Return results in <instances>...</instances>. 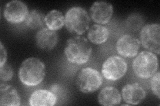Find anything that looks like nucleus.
<instances>
[{
    "mask_svg": "<svg viewBox=\"0 0 160 106\" xmlns=\"http://www.w3.org/2000/svg\"><path fill=\"white\" fill-rule=\"evenodd\" d=\"M46 67L42 60L37 57L25 59L20 65L18 77L22 84L29 87L37 86L46 77Z\"/></svg>",
    "mask_w": 160,
    "mask_h": 106,
    "instance_id": "obj_1",
    "label": "nucleus"
},
{
    "mask_svg": "<svg viewBox=\"0 0 160 106\" xmlns=\"http://www.w3.org/2000/svg\"><path fill=\"white\" fill-rule=\"evenodd\" d=\"M92 47L88 39L81 35L69 39L64 48V54L69 62L81 65L88 62Z\"/></svg>",
    "mask_w": 160,
    "mask_h": 106,
    "instance_id": "obj_2",
    "label": "nucleus"
},
{
    "mask_svg": "<svg viewBox=\"0 0 160 106\" xmlns=\"http://www.w3.org/2000/svg\"><path fill=\"white\" fill-rule=\"evenodd\" d=\"M89 14L86 9L80 6L69 8L65 15V27L71 33L82 35L89 29Z\"/></svg>",
    "mask_w": 160,
    "mask_h": 106,
    "instance_id": "obj_3",
    "label": "nucleus"
},
{
    "mask_svg": "<svg viewBox=\"0 0 160 106\" xmlns=\"http://www.w3.org/2000/svg\"><path fill=\"white\" fill-rule=\"evenodd\" d=\"M132 68L138 78H151L158 71L159 61L157 55L147 50L141 51L133 60Z\"/></svg>",
    "mask_w": 160,
    "mask_h": 106,
    "instance_id": "obj_4",
    "label": "nucleus"
},
{
    "mask_svg": "<svg viewBox=\"0 0 160 106\" xmlns=\"http://www.w3.org/2000/svg\"><path fill=\"white\" fill-rule=\"evenodd\" d=\"M103 83V76L98 70L91 67L81 69L77 74L75 84L80 92L90 94L96 92Z\"/></svg>",
    "mask_w": 160,
    "mask_h": 106,
    "instance_id": "obj_5",
    "label": "nucleus"
},
{
    "mask_svg": "<svg viewBox=\"0 0 160 106\" xmlns=\"http://www.w3.org/2000/svg\"><path fill=\"white\" fill-rule=\"evenodd\" d=\"M139 41L148 51L160 54V25L148 23L143 25L139 33Z\"/></svg>",
    "mask_w": 160,
    "mask_h": 106,
    "instance_id": "obj_6",
    "label": "nucleus"
},
{
    "mask_svg": "<svg viewBox=\"0 0 160 106\" xmlns=\"http://www.w3.org/2000/svg\"><path fill=\"white\" fill-rule=\"evenodd\" d=\"M127 70L128 64L126 60L118 55H112L103 62L102 74L109 81H117L124 76Z\"/></svg>",
    "mask_w": 160,
    "mask_h": 106,
    "instance_id": "obj_7",
    "label": "nucleus"
},
{
    "mask_svg": "<svg viewBox=\"0 0 160 106\" xmlns=\"http://www.w3.org/2000/svg\"><path fill=\"white\" fill-rule=\"evenodd\" d=\"M29 13L27 5L20 0H12L5 5L3 16L10 23L18 24L25 22Z\"/></svg>",
    "mask_w": 160,
    "mask_h": 106,
    "instance_id": "obj_8",
    "label": "nucleus"
},
{
    "mask_svg": "<svg viewBox=\"0 0 160 106\" xmlns=\"http://www.w3.org/2000/svg\"><path fill=\"white\" fill-rule=\"evenodd\" d=\"M141 43L139 39L132 35L126 34L119 37L116 44L118 53L125 58L135 57L139 53Z\"/></svg>",
    "mask_w": 160,
    "mask_h": 106,
    "instance_id": "obj_9",
    "label": "nucleus"
},
{
    "mask_svg": "<svg viewBox=\"0 0 160 106\" xmlns=\"http://www.w3.org/2000/svg\"><path fill=\"white\" fill-rule=\"evenodd\" d=\"M89 14L90 18L97 24H107L113 17V6L105 1L95 2L89 8Z\"/></svg>",
    "mask_w": 160,
    "mask_h": 106,
    "instance_id": "obj_10",
    "label": "nucleus"
},
{
    "mask_svg": "<svg viewBox=\"0 0 160 106\" xmlns=\"http://www.w3.org/2000/svg\"><path fill=\"white\" fill-rule=\"evenodd\" d=\"M58 41V33L48 27L39 29L35 35V43L37 47L45 51L53 50L57 46Z\"/></svg>",
    "mask_w": 160,
    "mask_h": 106,
    "instance_id": "obj_11",
    "label": "nucleus"
},
{
    "mask_svg": "<svg viewBox=\"0 0 160 106\" xmlns=\"http://www.w3.org/2000/svg\"><path fill=\"white\" fill-rule=\"evenodd\" d=\"M121 94L125 102L133 105L139 104L146 97V90L138 82L125 85L122 88Z\"/></svg>",
    "mask_w": 160,
    "mask_h": 106,
    "instance_id": "obj_12",
    "label": "nucleus"
},
{
    "mask_svg": "<svg viewBox=\"0 0 160 106\" xmlns=\"http://www.w3.org/2000/svg\"><path fill=\"white\" fill-rule=\"evenodd\" d=\"M57 95L50 90L39 89L31 94L29 104L32 106H53L56 104Z\"/></svg>",
    "mask_w": 160,
    "mask_h": 106,
    "instance_id": "obj_13",
    "label": "nucleus"
},
{
    "mask_svg": "<svg viewBox=\"0 0 160 106\" xmlns=\"http://www.w3.org/2000/svg\"><path fill=\"white\" fill-rule=\"evenodd\" d=\"M21 97L18 91L13 85L1 83L0 84V105L19 106Z\"/></svg>",
    "mask_w": 160,
    "mask_h": 106,
    "instance_id": "obj_14",
    "label": "nucleus"
},
{
    "mask_svg": "<svg viewBox=\"0 0 160 106\" xmlns=\"http://www.w3.org/2000/svg\"><path fill=\"white\" fill-rule=\"evenodd\" d=\"M122 98V94L118 89L113 86H106L100 90L98 100L102 105L115 106L120 104Z\"/></svg>",
    "mask_w": 160,
    "mask_h": 106,
    "instance_id": "obj_15",
    "label": "nucleus"
},
{
    "mask_svg": "<svg viewBox=\"0 0 160 106\" xmlns=\"http://www.w3.org/2000/svg\"><path fill=\"white\" fill-rule=\"evenodd\" d=\"M109 37V29L103 25L93 24L88 30V39L94 44H101L107 41Z\"/></svg>",
    "mask_w": 160,
    "mask_h": 106,
    "instance_id": "obj_16",
    "label": "nucleus"
},
{
    "mask_svg": "<svg viewBox=\"0 0 160 106\" xmlns=\"http://www.w3.org/2000/svg\"><path fill=\"white\" fill-rule=\"evenodd\" d=\"M45 24L48 29L56 31L64 26L65 16L59 10L52 9L45 16Z\"/></svg>",
    "mask_w": 160,
    "mask_h": 106,
    "instance_id": "obj_17",
    "label": "nucleus"
},
{
    "mask_svg": "<svg viewBox=\"0 0 160 106\" xmlns=\"http://www.w3.org/2000/svg\"><path fill=\"white\" fill-rule=\"evenodd\" d=\"M45 16H46L39 10L36 9H32L29 11L25 23L28 27L32 29H40L44 27V25H46Z\"/></svg>",
    "mask_w": 160,
    "mask_h": 106,
    "instance_id": "obj_18",
    "label": "nucleus"
},
{
    "mask_svg": "<svg viewBox=\"0 0 160 106\" xmlns=\"http://www.w3.org/2000/svg\"><path fill=\"white\" fill-rule=\"evenodd\" d=\"M126 25L130 29L136 31L142 27L143 23V19L141 16L136 13H133L127 18Z\"/></svg>",
    "mask_w": 160,
    "mask_h": 106,
    "instance_id": "obj_19",
    "label": "nucleus"
},
{
    "mask_svg": "<svg viewBox=\"0 0 160 106\" xmlns=\"http://www.w3.org/2000/svg\"><path fill=\"white\" fill-rule=\"evenodd\" d=\"M14 71L12 67L7 62L2 67H0V79L2 81L8 82L13 77Z\"/></svg>",
    "mask_w": 160,
    "mask_h": 106,
    "instance_id": "obj_20",
    "label": "nucleus"
},
{
    "mask_svg": "<svg viewBox=\"0 0 160 106\" xmlns=\"http://www.w3.org/2000/svg\"><path fill=\"white\" fill-rule=\"evenodd\" d=\"M159 81H160V72L158 71L151 78V89L153 94L159 99H160V92H159Z\"/></svg>",
    "mask_w": 160,
    "mask_h": 106,
    "instance_id": "obj_21",
    "label": "nucleus"
},
{
    "mask_svg": "<svg viewBox=\"0 0 160 106\" xmlns=\"http://www.w3.org/2000/svg\"><path fill=\"white\" fill-rule=\"evenodd\" d=\"M8 53L2 42H0V67H2L7 62Z\"/></svg>",
    "mask_w": 160,
    "mask_h": 106,
    "instance_id": "obj_22",
    "label": "nucleus"
},
{
    "mask_svg": "<svg viewBox=\"0 0 160 106\" xmlns=\"http://www.w3.org/2000/svg\"><path fill=\"white\" fill-rule=\"evenodd\" d=\"M50 90L53 92L56 95H58V94L61 92V90H62V88L61 87V85L58 84H53L50 87Z\"/></svg>",
    "mask_w": 160,
    "mask_h": 106,
    "instance_id": "obj_23",
    "label": "nucleus"
}]
</instances>
